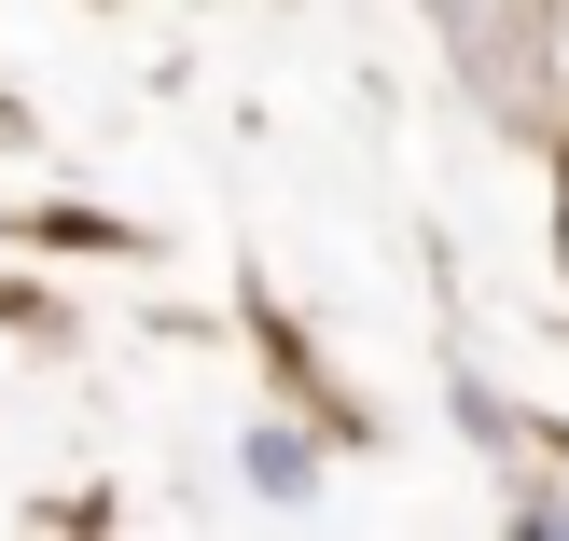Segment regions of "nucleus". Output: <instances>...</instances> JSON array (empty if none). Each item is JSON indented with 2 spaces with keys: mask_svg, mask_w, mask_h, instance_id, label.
<instances>
[{
  "mask_svg": "<svg viewBox=\"0 0 569 541\" xmlns=\"http://www.w3.org/2000/svg\"><path fill=\"white\" fill-rule=\"evenodd\" d=\"M250 472H264L278 500H306V444H292V431H250Z\"/></svg>",
  "mask_w": 569,
  "mask_h": 541,
  "instance_id": "nucleus-1",
  "label": "nucleus"
}]
</instances>
